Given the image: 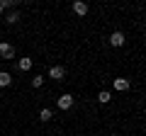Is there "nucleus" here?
I'll use <instances>...</instances> for the list:
<instances>
[{"instance_id": "6e6552de", "label": "nucleus", "mask_w": 146, "mask_h": 136, "mask_svg": "<svg viewBox=\"0 0 146 136\" xmlns=\"http://www.w3.org/2000/svg\"><path fill=\"white\" fill-rule=\"evenodd\" d=\"M115 88H117V90H127V88H129V80L117 78V80H115Z\"/></svg>"}, {"instance_id": "9d476101", "label": "nucleus", "mask_w": 146, "mask_h": 136, "mask_svg": "<svg viewBox=\"0 0 146 136\" xmlns=\"http://www.w3.org/2000/svg\"><path fill=\"white\" fill-rule=\"evenodd\" d=\"M20 68L22 71H29L32 68V58H20Z\"/></svg>"}, {"instance_id": "ddd939ff", "label": "nucleus", "mask_w": 146, "mask_h": 136, "mask_svg": "<svg viewBox=\"0 0 146 136\" xmlns=\"http://www.w3.org/2000/svg\"><path fill=\"white\" fill-rule=\"evenodd\" d=\"M0 12H3V5H0Z\"/></svg>"}, {"instance_id": "0eeeda50", "label": "nucleus", "mask_w": 146, "mask_h": 136, "mask_svg": "<svg viewBox=\"0 0 146 136\" xmlns=\"http://www.w3.org/2000/svg\"><path fill=\"white\" fill-rule=\"evenodd\" d=\"M51 117H54V114H51V110H49V107H44V110L39 112V119H42V121H49Z\"/></svg>"}, {"instance_id": "f257e3e1", "label": "nucleus", "mask_w": 146, "mask_h": 136, "mask_svg": "<svg viewBox=\"0 0 146 136\" xmlns=\"http://www.w3.org/2000/svg\"><path fill=\"white\" fill-rule=\"evenodd\" d=\"M63 75H66V68H63V66H51V68H49V78L63 80Z\"/></svg>"}, {"instance_id": "39448f33", "label": "nucleus", "mask_w": 146, "mask_h": 136, "mask_svg": "<svg viewBox=\"0 0 146 136\" xmlns=\"http://www.w3.org/2000/svg\"><path fill=\"white\" fill-rule=\"evenodd\" d=\"M73 12L83 17L85 12H88V5H85V3H80V0H76V3H73Z\"/></svg>"}, {"instance_id": "f03ea898", "label": "nucleus", "mask_w": 146, "mask_h": 136, "mask_svg": "<svg viewBox=\"0 0 146 136\" xmlns=\"http://www.w3.org/2000/svg\"><path fill=\"white\" fill-rule=\"evenodd\" d=\"M0 56L3 58H15V49L10 44H0Z\"/></svg>"}, {"instance_id": "9b49d317", "label": "nucleus", "mask_w": 146, "mask_h": 136, "mask_svg": "<svg viewBox=\"0 0 146 136\" xmlns=\"http://www.w3.org/2000/svg\"><path fill=\"white\" fill-rule=\"evenodd\" d=\"M42 83H44V78H39V75L32 78V85H34V88H42Z\"/></svg>"}, {"instance_id": "1a4fd4ad", "label": "nucleus", "mask_w": 146, "mask_h": 136, "mask_svg": "<svg viewBox=\"0 0 146 136\" xmlns=\"http://www.w3.org/2000/svg\"><path fill=\"white\" fill-rule=\"evenodd\" d=\"M98 100H100V102H102V105H107L110 100H112V95H110V92H107V90H102V92H100V95H98Z\"/></svg>"}, {"instance_id": "423d86ee", "label": "nucleus", "mask_w": 146, "mask_h": 136, "mask_svg": "<svg viewBox=\"0 0 146 136\" xmlns=\"http://www.w3.org/2000/svg\"><path fill=\"white\" fill-rule=\"evenodd\" d=\"M10 83H12V75L3 71V73H0V88H7V85H10Z\"/></svg>"}, {"instance_id": "20e7f679", "label": "nucleus", "mask_w": 146, "mask_h": 136, "mask_svg": "<svg viewBox=\"0 0 146 136\" xmlns=\"http://www.w3.org/2000/svg\"><path fill=\"white\" fill-rule=\"evenodd\" d=\"M110 44H112V46H122V44H124V34H122V32H112Z\"/></svg>"}, {"instance_id": "7ed1b4c3", "label": "nucleus", "mask_w": 146, "mask_h": 136, "mask_svg": "<svg viewBox=\"0 0 146 136\" xmlns=\"http://www.w3.org/2000/svg\"><path fill=\"white\" fill-rule=\"evenodd\" d=\"M58 107H61V110H71L73 107V97L71 95H61V97H58Z\"/></svg>"}, {"instance_id": "f8f14e48", "label": "nucleus", "mask_w": 146, "mask_h": 136, "mask_svg": "<svg viewBox=\"0 0 146 136\" xmlns=\"http://www.w3.org/2000/svg\"><path fill=\"white\" fill-rule=\"evenodd\" d=\"M17 20H20V15H17V12H12V15H10V17H7V22H10V24H15V22H17Z\"/></svg>"}]
</instances>
